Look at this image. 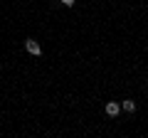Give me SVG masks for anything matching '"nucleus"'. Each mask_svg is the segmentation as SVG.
<instances>
[{"label": "nucleus", "instance_id": "f03ea898", "mask_svg": "<svg viewBox=\"0 0 148 138\" xmlns=\"http://www.w3.org/2000/svg\"><path fill=\"white\" fill-rule=\"evenodd\" d=\"M106 113L116 118L119 113H121V104H116V101H109V104H106Z\"/></svg>", "mask_w": 148, "mask_h": 138}, {"label": "nucleus", "instance_id": "39448f33", "mask_svg": "<svg viewBox=\"0 0 148 138\" xmlns=\"http://www.w3.org/2000/svg\"><path fill=\"white\" fill-rule=\"evenodd\" d=\"M146 84H148V81H146Z\"/></svg>", "mask_w": 148, "mask_h": 138}, {"label": "nucleus", "instance_id": "f257e3e1", "mask_svg": "<svg viewBox=\"0 0 148 138\" xmlns=\"http://www.w3.org/2000/svg\"><path fill=\"white\" fill-rule=\"evenodd\" d=\"M25 49L32 54V57H40V54H42V47H40V42H37V40H32V37H27V40H25Z\"/></svg>", "mask_w": 148, "mask_h": 138}, {"label": "nucleus", "instance_id": "20e7f679", "mask_svg": "<svg viewBox=\"0 0 148 138\" xmlns=\"http://www.w3.org/2000/svg\"><path fill=\"white\" fill-rule=\"evenodd\" d=\"M74 3H77V0H62V5H64V8H74Z\"/></svg>", "mask_w": 148, "mask_h": 138}, {"label": "nucleus", "instance_id": "7ed1b4c3", "mask_svg": "<svg viewBox=\"0 0 148 138\" xmlns=\"http://www.w3.org/2000/svg\"><path fill=\"white\" fill-rule=\"evenodd\" d=\"M121 111H126V113H133V111H136V104H133L131 99L121 101Z\"/></svg>", "mask_w": 148, "mask_h": 138}]
</instances>
